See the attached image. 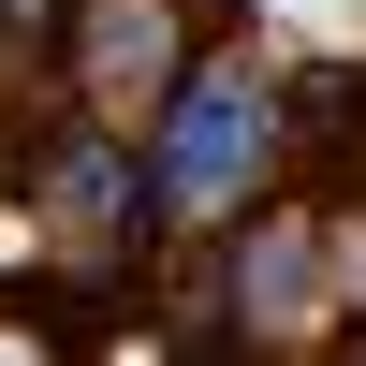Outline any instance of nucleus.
<instances>
[{"instance_id":"f257e3e1","label":"nucleus","mask_w":366,"mask_h":366,"mask_svg":"<svg viewBox=\"0 0 366 366\" xmlns=\"http://www.w3.org/2000/svg\"><path fill=\"white\" fill-rule=\"evenodd\" d=\"M264 176H279V88L249 59H205L147 117V191H162V220H234V205H264Z\"/></svg>"},{"instance_id":"f03ea898","label":"nucleus","mask_w":366,"mask_h":366,"mask_svg":"<svg viewBox=\"0 0 366 366\" xmlns=\"http://www.w3.org/2000/svg\"><path fill=\"white\" fill-rule=\"evenodd\" d=\"M337 308V220L308 191H264L234 205V249H220V322L234 337H308Z\"/></svg>"},{"instance_id":"7ed1b4c3","label":"nucleus","mask_w":366,"mask_h":366,"mask_svg":"<svg viewBox=\"0 0 366 366\" xmlns=\"http://www.w3.org/2000/svg\"><path fill=\"white\" fill-rule=\"evenodd\" d=\"M59 74H74V103L103 117V132H147V117L205 74V15H191V0H88Z\"/></svg>"},{"instance_id":"20e7f679","label":"nucleus","mask_w":366,"mask_h":366,"mask_svg":"<svg viewBox=\"0 0 366 366\" xmlns=\"http://www.w3.org/2000/svg\"><path fill=\"white\" fill-rule=\"evenodd\" d=\"M0 366H44V352H29V322H0Z\"/></svg>"}]
</instances>
